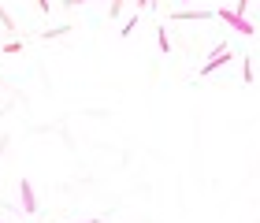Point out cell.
Instances as JSON below:
<instances>
[{"label":"cell","instance_id":"obj_8","mask_svg":"<svg viewBox=\"0 0 260 223\" xmlns=\"http://www.w3.org/2000/svg\"><path fill=\"white\" fill-rule=\"evenodd\" d=\"M134 26H138V15H130V19H126V26H123L119 34H123V38H130V34H134Z\"/></svg>","mask_w":260,"mask_h":223},{"label":"cell","instance_id":"obj_5","mask_svg":"<svg viewBox=\"0 0 260 223\" xmlns=\"http://www.w3.org/2000/svg\"><path fill=\"white\" fill-rule=\"evenodd\" d=\"M156 45H160V52H164V56L171 52V41H168V30H164V26H156Z\"/></svg>","mask_w":260,"mask_h":223},{"label":"cell","instance_id":"obj_1","mask_svg":"<svg viewBox=\"0 0 260 223\" xmlns=\"http://www.w3.org/2000/svg\"><path fill=\"white\" fill-rule=\"evenodd\" d=\"M216 19H223V22H231V26H234V30H242L245 38H249V34H253V22H249V19H242L238 11H216Z\"/></svg>","mask_w":260,"mask_h":223},{"label":"cell","instance_id":"obj_7","mask_svg":"<svg viewBox=\"0 0 260 223\" xmlns=\"http://www.w3.org/2000/svg\"><path fill=\"white\" fill-rule=\"evenodd\" d=\"M0 22H4V26H8V30H15V19H11V15H8V8H4V4H0Z\"/></svg>","mask_w":260,"mask_h":223},{"label":"cell","instance_id":"obj_4","mask_svg":"<svg viewBox=\"0 0 260 223\" xmlns=\"http://www.w3.org/2000/svg\"><path fill=\"white\" fill-rule=\"evenodd\" d=\"M175 19H182V22H205V19H212L216 11H186V8H179V11H171Z\"/></svg>","mask_w":260,"mask_h":223},{"label":"cell","instance_id":"obj_11","mask_svg":"<svg viewBox=\"0 0 260 223\" xmlns=\"http://www.w3.org/2000/svg\"><path fill=\"white\" fill-rule=\"evenodd\" d=\"M82 223H101V216H97V219H82Z\"/></svg>","mask_w":260,"mask_h":223},{"label":"cell","instance_id":"obj_3","mask_svg":"<svg viewBox=\"0 0 260 223\" xmlns=\"http://www.w3.org/2000/svg\"><path fill=\"white\" fill-rule=\"evenodd\" d=\"M19 194H22V212H38V197H34V186L26 179L19 182Z\"/></svg>","mask_w":260,"mask_h":223},{"label":"cell","instance_id":"obj_6","mask_svg":"<svg viewBox=\"0 0 260 223\" xmlns=\"http://www.w3.org/2000/svg\"><path fill=\"white\" fill-rule=\"evenodd\" d=\"M71 26H52V30H45L41 34V41H52V38H63V34H67Z\"/></svg>","mask_w":260,"mask_h":223},{"label":"cell","instance_id":"obj_10","mask_svg":"<svg viewBox=\"0 0 260 223\" xmlns=\"http://www.w3.org/2000/svg\"><path fill=\"white\" fill-rule=\"evenodd\" d=\"M245 4H249V0H238V15H245Z\"/></svg>","mask_w":260,"mask_h":223},{"label":"cell","instance_id":"obj_2","mask_svg":"<svg viewBox=\"0 0 260 223\" xmlns=\"http://www.w3.org/2000/svg\"><path fill=\"white\" fill-rule=\"evenodd\" d=\"M227 60H231V52H227V49H216V52H212V60H208L205 67H201V78H205V75H212V71H219V67L227 63Z\"/></svg>","mask_w":260,"mask_h":223},{"label":"cell","instance_id":"obj_9","mask_svg":"<svg viewBox=\"0 0 260 223\" xmlns=\"http://www.w3.org/2000/svg\"><path fill=\"white\" fill-rule=\"evenodd\" d=\"M38 11H49V0H38Z\"/></svg>","mask_w":260,"mask_h":223}]
</instances>
